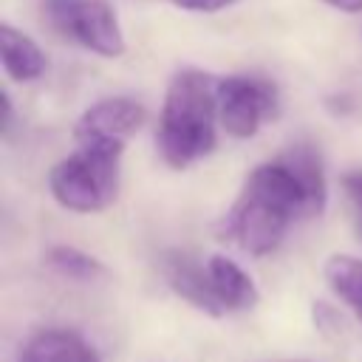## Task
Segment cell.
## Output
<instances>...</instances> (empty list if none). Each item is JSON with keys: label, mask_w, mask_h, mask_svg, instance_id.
<instances>
[{"label": "cell", "mask_w": 362, "mask_h": 362, "mask_svg": "<svg viewBox=\"0 0 362 362\" xmlns=\"http://www.w3.org/2000/svg\"><path fill=\"white\" fill-rule=\"evenodd\" d=\"M158 272L164 277V283L189 305H195L198 311L209 314V317H223L226 308L221 305L206 263H198L189 252L184 249H164L158 255Z\"/></svg>", "instance_id": "obj_7"}, {"label": "cell", "mask_w": 362, "mask_h": 362, "mask_svg": "<svg viewBox=\"0 0 362 362\" xmlns=\"http://www.w3.org/2000/svg\"><path fill=\"white\" fill-rule=\"evenodd\" d=\"M45 6L54 28L85 51L105 59L124 54V31L107 0H45Z\"/></svg>", "instance_id": "obj_4"}, {"label": "cell", "mask_w": 362, "mask_h": 362, "mask_svg": "<svg viewBox=\"0 0 362 362\" xmlns=\"http://www.w3.org/2000/svg\"><path fill=\"white\" fill-rule=\"evenodd\" d=\"M218 122L232 139H252L277 113V88L266 76L229 74L215 82Z\"/></svg>", "instance_id": "obj_5"}, {"label": "cell", "mask_w": 362, "mask_h": 362, "mask_svg": "<svg viewBox=\"0 0 362 362\" xmlns=\"http://www.w3.org/2000/svg\"><path fill=\"white\" fill-rule=\"evenodd\" d=\"M322 3L342 11V14H359L362 11V0H322Z\"/></svg>", "instance_id": "obj_15"}, {"label": "cell", "mask_w": 362, "mask_h": 362, "mask_svg": "<svg viewBox=\"0 0 362 362\" xmlns=\"http://www.w3.org/2000/svg\"><path fill=\"white\" fill-rule=\"evenodd\" d=\"M206 272L212 280V288L226 311H249L257 305L260 291L255 280L226 255H212L206 260Z\"/></svg>", "instance_id": "obj_10"}, {"label": "cell", "mask_w": 362, "mask_h": 362, "mask_svg": "<svg viewBox=\"0 0 362 362\" xmlns=\"http://www.w3.org/2000/svg\"><path fill=\"white\" fill-rule=\"evenodd\" d=\"M325 204L328 181L320 153L311 144H291L246 175L223 229L246 255L263 257L283 243L294 221L322 215Z\"/></svg>", "instance_id": "obj_1"}, {"label": "cell", "mask_w": 362, "mask_h": 362, "mask_svg": "<svg viewBox=\"0 0 362 362\" xmlns=\"http://www.w3.org/2000/svg\"><path fill=\"white\" fill-rule=\"evenodd\" d=\"M45 260L57 274H62L68 280H76V283H93V280L107 274L102 260H96L93 255H88V252H82L76 246H65V243L51 246Z\"/></svg>", "instance_id": "obj_12"}, {"label": "cell", "mask_w": 362, "mask_h": 362, "mask_svg": "<svg viewBox=\"0 0 362 362\" xmlns=\"http://www.w3.org/2000/svg\"><path fill=\"white\" fill-rule=\"evenodd\" d=\"M288 362H308V359H288Z\"/></svg>", "instance_id": "obj_16"}, {"label": "cell", "mask_w": 362, "mask_h": 362, "mask_svg": "<svg viewBox=\"0 0 362 362\" xmlns=\"http://www.w3.org/2000/svg\"><path fill=\"white\" fill-rule=\"evenodd\" d=\"M342 187H345V192L351 195V201L356 204V209H359V215H362V173L345 175V178H342Z\"/></svg>", "instance_id": "obj_14"}, {"label": "cell", "mask_w": 362, "mask_h": 362, "mask_svg": "<svg viewBox=\"0 0 362 362\" xmlns=\"http://www.w3.org/2000/svg\"><path fill=\"white\" fill-rule=\"evenodd\" d=\"M232 3L235 0H173V6L184 8V11H195V14H215Z\"/></svg>", "instance_id": "obj_13"}, {"label": "cell", "mask_w": 362, "mask_h": 362, "mask_svg": "<svg viewBox=\"0 0 362 362\" xmlns=\"http://www.w3.org/2000/svg\"><path fill=\"white\" fill-rule=\"evenodd\" d=\"M215 82V76L198 68H181L164 90L156 141L164 164L173 170H187L218 144Z\"/></svg>", "instance_id": "obj_2"}, {"label": "cell", "mask_w": 362, "mask_h": 362, "mask_svg": "<svg viewBox=\"0 0 362 362\" xmlns=\"http://www.w3.org/2000/svg\"><path fill=\"white\" fill-rule=\"evenodd\" d=\"M0 59L6 76L14 82H34L48 68L45 51L11 23H0Z\"/></svg>", "instance_id": "obj_9"}, {"label": "cell", "mask_w": 362, "mask_h": 362, "mask_svg": "<svg viewBox=\"0 0 362 362\" xmlns=\"http://www.w3.org/2000/svg\"><path fill=\"white\" fill-rule=\"evenodd\" d=\"M322 277H325L328 288L362 322V257H354V255H331L325 260V266H322Z\"/></svg>", "instance_id": "obj_11"}, {"label": "cell", "mask_w": 362, "mask_h": 362, "mask_svg": "<svg viewBox=\"0 0 362 362\" xmlns=\"http://www.w3.org/2000/svg\"><path fill=\"white\" fill-rule=\"evenodd\" d=\"M147 122V110L141 102L130 96H107L93 102L74 127L76 141H110V144H124L130 136L141 130Z\"/></svg>", "instance_id": "obj_6"}, {"label": "cell", "mask_w": 362, "mask_h": 362, "mask_svg": "<svg viewBox=\"0 0 362 362\" xmlns=\"http://www.w3.org/2000/svg\"><path fill=\"white\" fill-rule=\"evenodd\" d=\"M124 144L110 141H79L74 153L59 158L48 173L51 198L79 215L102 212L116 201L119 192V161Z\"/></svg>", "instance_id": "obj_3"}, {"label": "cell", "mask_w": 362, "mask_h": 362, "mask_svg": "<svg viewBox=\"0 0 362 362\" xmlns=\"http://www.w3.org/2000/svg\"><path fill=\"white\" fill-rule=\"evenodd\" d=\"M17 362H102V356L71 328H40L23 342Z\"/></svg>", "instance_id": "obj_8"}]
</instances>
